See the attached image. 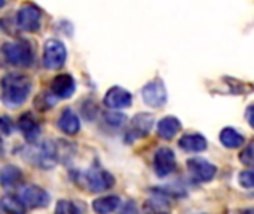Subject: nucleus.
<instances>
[{
	"label": "nucleus",
	"instance_id": "4468645a",
	"mask_svg": "<svg viewBox=\"0 0 254 214\" xmlns=\"http://www.w3.org/2000/svg\"><path fill=\"white\" fill-rule=\"evenodd\" d=\"M58 128L67 136H74L80 130V121L71 109H64L58 119Z\"/></svg>",
	"mask_w": 254,
	"mask_h": 214
},
{
	"label": "nucleus",
	"instance_id": "f03ea898",
	"mask_svg": "<svg viewBox=\"0 0 254 214\" xmlns=\"http://www.w3.org/2000/svg\"><path fill=\"white\" fill-rule=\"evenodd\" d=\"M28 158L39 168L51 170L57 165V162L60 159V150L55 143L46 140V142L31 146L28 149Z\"/></svg>",
	"mask_w": 254,
	"mask_h": 214
},
{
	"label": "nucleus",
	"instance_id": "cd10ccee",
	"mask_svg": "<svg viewBox=\"0 0 254 214\" xmlns=\"http://www.w3.org/2000/svg\"><path fill=\"white\" fill-rule=\"evenodd\" d=\"M119 214H138V209H137L135 203L128 201V203L124 204V207H122V210H121Z\"/></svg>",
	"mask_w": 254,
	"mask_h": 214
},
{
	"label": "nucleus",
	"instance_id": "6ab92c4d",
	"mask_svg": "<svg viewBox=\"0 0 254 214\" xmlns=\"http://www.w3.org/2000/svg\"><path fill=\"white\" fill-rule=\"evenodd\" d=\"M0 209L4 214H25L27 209L15 195H4L0 198Z\"/></svg>",
	"mask_w": 254,
	"mask_h": 214
},
{
	"label": "nucleus",
	"instance_id": "f257e3e1",
	"mask_svg": "<svg viewBox=\"0 0 254 214\" xmlns=\"http://www.w3.org/2000/svg\"><path fill=\"white\" fill-rule=\"evenodd\" d=\"M1 101L9 109L19 107L31 91L30 79L22 73H7L0 80Z\"/></svg>",
	"mask_w": 254,
	"mask_h": 214
},
{
	"label": "nucleus",
	"instance_id": "2eb2a0df",
	"mask_svg": "<svg viewBox=\"0 0 254 214\" xmlns=\"http://www.w3.org/2000/svg\"><path fill=\"white\" fill-rule=\"evenodd\" d=\"M18 128L28 142H34L40 134V125L31 113H24L18 121Z\"/></svg>",
	"mask_w": 254,
	"mask_h": 214
},
{
	"label": "nucleus",
	"instance_id": "7ed1b4c3",
	"mask_svg": "<svg viewBox=\"0 0 254 214\" xmlns=\"http://www.w3.org/2000/svg\"><path fill=\"white\" fill-rule=\"evenodd\" d=\"M1 52L6 61L16 67H27L33 63V51L27 42L16 40L9 42L1 46Z\"/></svg>",
	"mask_w": 254,
	"mask_h": 214
},
{
	"label": "nucleus",
	"instance_id": "1a4fd4ad",
	"mask_svg": "<svg viewBox=\"0 0 254 214\" xmlns=\"http://www.w3.org/2000/svg\"><path fill=\"white\" fill-rule=\"evenodd\" d=\"M141 95H143V101L147 106L155 107V109H159L167 103V89L161 80H155V82L147 83L143 88Z\"/></svg>",
	"mask_w": 254,
	"mask_h": 214
},
{
	"label": "nucleus",
	"instance_id": "bb28decb",
	"mask_svg": "<svg viewBox=\"0 0 254 214\" xmlns=\"http://www.w3.org/2000/svg\"><path fill=\"white\" fill-rule=\"evenodd\" d=\"M12 133V122L7 118H0V137L9 136Z\"/></svg>",
	"mask_w": 254,
	"mask_h": 214
},
{
	"label": "nucleus",
	"instance_id": "a211bd4d",
	"mask_svg": "<svg viewBox=\"0 0 254 214\" xmlns=\"http://www.w3.org/2000/svg\"><path fill=\"white\" fill-rule=\"evenodd\" d=\"M220 142L228 149H237L244 144L246 139L235 128H223L220 133Z\"/></svg>",
	"mask_w": 254,
	"mask_h": 214
},
{
	"label": "nucleus",
	"instance_id": "0eeeda50",
	"mask_svg": "<svg viewBox=\"0 0 254 214\" xmlns=\"http://www.w3.org/2000/svg\"><path fill=\"white\" fill-rule=\"evenodd\" d=\"M21 201L25 209H45L49 204V195L45 189L30 185L21 191Z\"/></svg>",
	"mask_w": 254,
	"mask_h": 214
},
{
	"label": "nucleus",
	"instance_id": "393cba45",
	"mask_svg": "<svg viewBox=\"0 0 254 214\" xmlns=\"http://www.w3.org/2000/svg\"><path fill=\"white\" fill-rule=\"evenodd\" d=\"M253 143H250L243 152H241V155H240V161L244 164V165H247V167H252L253 165Z\"/></svg>",
	"mask_w": 254,
	"mask_h": 214
},
{
	"label": "nucleus",
	"instance_id": "6e6552de",
	"mask_svg": "<svg viewBox=\"0 0 254 214\" xmlns=\"http://www.w3.org/2000/svg\"><path fill=\"white\" fill-rule=\"evenodd\" d=\"M153 165H155V171H156V174L159 177L170 176L177 168V161H176L174 152L171 149H168V147H161L155 153Z\"/></svg>",
	"mask_w": 254,
	"mask_h": 214
},
{
	"label": "nucleus",
	"instance_id": "dca6fc26",
	"mask_svg": "<svg viewBox=\"0 0 254 214\" xmlns=\"http://www.w3.org/2000/svg\"><path fill=\"white\" fill-rule=\"evenodd\" d=\"M182 130V124L174 116H167L159 121L158 124V136L164 140H171L176 137V134Z\"/></svg>",
	"mask_w": 254,
	"mask_h": 214
},
{
	"label": "nucleus",
	"instance_id": "9d476101",
	"mask_svg": "<svg viewBox=\"0 0 254 214\" xmlns=\"http://www.w3.org/2000/svg\"><path fill=\"white\" fill-rule=\"evenodd\" d=\"M86 185L91 192H104L115 186V179L103 168H92L86 174Z\"/></svg>",
	"mask_w": 254,
	"mask_h": 214
},
{
	"label": "nucleus",
	"instance_id": "7c9ffc66",
	"mask_svg": "<svg viewBox=\"0 0 254 214\" xmlns=\"http://www.w3.org/2000/svg\"><path fill=\"white\" fill-rule=\"evenodd\" d=\"M3 155V143H1V140H0V156Z\"/></svg>",
	"mask_w": 254,
	"mask_h": 214
},
{
	"label": "nucleus",
	"instance_id": "f8f14e48",
	"mask_svg": "<svg viewBox=\"0 0 254 214\" xmlns=\"http://www.w3.org/2000/svg\"><path fill=\"white\" fill-rule=\"evenodd\" d=\"M131 103H132L131 92L121 86L110 88L104 97V106L109 109H127L131 106Z\"/></svg>",
	"mask_w": 254,
	"mask_h": 214
},
{
	"label": "nucleus",
	"instance_id": "f3484780",
	"mask_svg": "<svg viewBox=\"0 0 254 214\" xmlns=\"http://www.w3.org/2000/svg\"><path fill=\"white\" fill-rule=\"evenodd\" d=\"M179 146L186 152H202L207 149V140L199 134H188L180 139Z\"/></svg>",
	"mask_w": 254,
	"mask_h": 214
},
{
	"label": "nucleus",
	"instance_id": "2f4dec72",
	"mask_svg": "<svg viewBox=\"0 0 254 214\" xmlns=\"http://www.w3.org/2000/svg\"><path fill=\"white\" fill-rule=\"evenodd\" d=\"M1 6H4V1H0V7H1Z\"/></svg>",
	"mask_w": 254,
	"mask_h": 214
},
{
	"label": "nucleus",
	"instance_id": "aec40b11",
	"mask_svg": "<svg viewBox=\"0 0 254 214\" xmlns=\"http://www.w3.org/2000/svg\"><path fill=\"white\" fill-rule=\"evenodd\" d=\"M119 203H121V200L118 197H113V195L103 197V198H98L94 201L92 209L97 214H110L119 207Z\"/></svg>",
	"mask_w": 254,
	"mask_h": 214
},
{
	"label": "nucleus",
	"instance_id": "39448f33",
	"mask_svg": "<svg viewBox=\"0 0 254 214\" xmlns=\"http://www.w3.org/2000/svg\"><path fill=\"white\" fill-rule=\"evenodd\" d=\"M40 9L31 3H25L16 13V24L24 31H37L40 28Z\"/></svg>",
	"mask_w": 254,
	"mask_h": 214
},
{
	"label": "nucleus",
	"instance_id": "20e7f679",
	"mask_svg": "<svg viewBox=\"0 0 254 214\" xmlns=\"http://www.w3.org/2000/svg\"><path fill=\"white\" fill-rule=\"evenodd\" d=\"M67 58V51L63 42L57 40V39H49L45 43L43 48V64L46 69L51 70H57L61 69L65 63Z\"/></svg>",
	"mask_w": 254,
	"mask_h": 214
},
{
	"label": "nucleus",
	"instance_id": "4be33fe9",
	"mask_svg": "<svg viewBox=\"0 0 254 214\" xmlns=\"http://www.w3.org/2000/svg\"><path fill=\"white\" fill-rule=\"evenodd\" d=\"M19 180H21V171L13 165H7L0 171V185L3 186H12Z\"/></svg>",
	"mask_w": 254,
	"mask_h": 214
},
{
	"label": "nucleus",
	"instance_id": "473e14b6",
	"mask_svg": "<svg viewBox=\"0 0 254 214\" xmlns=\"http://www.w3.org/2000/svg\"><path fill=\"white\" fill-rule=\"evenodd\" d=\"M0 214H1V213H0Z\"/></svg>",
	"mask_w": 254,
	"mask_h": 214
},
{
	"label": "nucleus",
	"instance_id": "c756f323",
	"mask_svg": "<svg viewBox=\"0 0 254 214\" xmlns=\"http://www.w3.org/2000/svg\"><path fill=\"white\" fill-rule=\"evenodd\" d=\"M241 214H253V210H252V209H249V210H244Z\"/></svg>",
	"mask_w": 254,
	"mask_h": 214
},
{
	"label": "nucleus",
	"instance_id": "423d86ee",
	"mask_svg": "<svg viewBox=\"0 0 254 214\" xmlns=\"http://www.w3.org/2000/svg\"><path fill=\"white\" fill-rule=\"evenodd\" d=\"M188 170L192 179L196 182H210L217 173V168L202 158H190L188 161Z\"/></svg>",
	"mask_w": 254,
	"mask_h": 214
},
{
	"label": "nucleus",
	"instance_id": "b1692460",
	"mask_svg": "<svg viewBox=\"0 0 254 214\" xmlns=\"http://www.w3.org/2000/svg\"><path fill=\"white\" fill-rule=\"evenodd\" d=\"M104 119H106V122L107 124H110V125H113V127H121V125H124L125 124V116L124 115H121V113H106L104 115Z\"/></svg>",
	"mask_w": 254,
	"mask_h": 214
},
{
	"label": "nucleus",
	"instance_id": "a878e982",
	"mask_svg": "<svg viewBox=\"0 0 254 214\" xmlns=\"http://www.w3.org/2000/svg\"><path fill=\"white\" fill-rule=\"evenodd\" d=\"M240 183H241L244 188L252 189L254 185L253 173H252V171H243V173L240 174Z\"/></svg>",
	"mask_w": 254,
	"mask_h": 214
},
{
	"label": "nucleus",
	"instance_id": "5701e85b",
	"mask_svg": "<svg viewBox=\"0 0 254 214\" xmlns=\"http://www.w3.org/2000/svg\"><path fill=\"white\" fill-rule=\"evenodd\" d=\"M55 214H82L79 207L67 200H61L58 201L57 207H55Z\"/></svg>",
	"mask_w": 254,
	"mask_h": 214
},
{
	"label": "nucleus",
	"instance_id": "c85d7f7f",
	"mask_svg": "<svg viewBox=\"0 0 254 214\" xmlns=\"http://www.w3.org/2000/svg\"><path fill=\"white\" fill-rule=\"evenodd\" d=\"M252 112H253V106H249V110H247V119H249V124H250V125H253V115H252Z\"/></svg>",
	"mask_w": 254,
	"mask_h": 214
},
{
	"label": "nucleus",
	"instance_id": "412c9836",
	"mask_svg": "<svg viewBox=\"0 0 254 214\" xmlns=\"http://www.w3.org/2000/svg\"><path fill=\"white\" fill-rule=\"evenodd\" d=\"M170 210H171V206L162 195H158V197L146 201V204H144L146 214H168Z\"/></svg>",
	"mask_w": 254,
	"mask_h": 214
},
{
	"label": "nucleus",
	"instance_id": "ddd939ff",
	"mask_svg": "<svg viewBox=\"0 0 254 214\" xmlns=\"http://www.w3.org/2000/svg\"><path fill=\"white\" fill-rule=\"evenodd\" d=\"M74 89H76V83L70 74L63 73V74H58L52 79L51 92L57 98H70L73 95Z\"/></svg>",
	"mask_w": 254,
	"mask_h": 214
},
{
	"label": "nucleus",
	"instance_id": "9b49d317",
	"mask_svg": "<svg viewBox=\"0 0 254 214\" xmlns=\"http://www.w3.org/2000/svg\"><path fill=\"white\" fill-rule=\"evenodd\" d=\"M153 127V115L150 113H138L132 118L129 127H128V140H135V139H143L149 136L150 130Z\"/></svg>",
	"mask_w": 254,
	"mask_h": 214
}]
</instances>
